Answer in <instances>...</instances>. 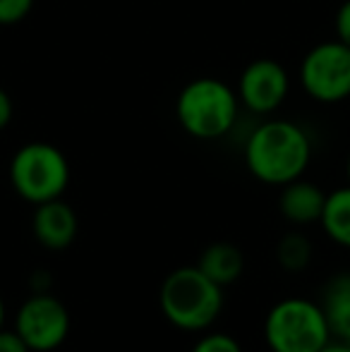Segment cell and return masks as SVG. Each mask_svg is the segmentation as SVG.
Wrapping results in <instances>:
<instances>
[{"mask_svg": "<svg viewBox=\"0 0 350 352\" xmlns=\"http://www.w3.org/2000/svg\"><path fill=\"white\" fill-rule=\"evenodd\" d=\"M312 144L303 127L288 120H269L259 125L245 144V163L250 173L266 185H288L309 166Z\"/></svg>", "mask_w": 350, "mask_h": 352, "instance_id": "1", "label": "cell"}, {"mask_svg": "<svg viewBox=\"0 0 350 352\" xmlns=\"http://www.w3.org/2000/svg\"><path fill=\"white\" fill-rule=\"evenodd\" d=\"M159 305L168 324L180 331H206L223 309V287L214 283L199 266H180L166 276Z\"/></svg>", "mask_w": 350, "mask_h": 352, "instance_id": "2", "label": "cell"}, {"mask_svg": "<svg viewBox=\"0 0 350 352\" xmlns=\"http://www.w3.org/2000/svg\"><path fill=\"white\" fill-rule=\"evenodd\" d=\"M182 130L197 140H219L228 135L238 118V96L221 79L201 77L190 82L175 101Z\"/></svg>", "mask_w": 350, "mask_h": 352, "instance_id": "3", "label": "cell"}, {"mask_svg": "<svg viewBox=\"0 0 350 352\" xmlns=\"http://www.w3.org/2000/svg\"><path fill=\"white\" fill-rule=\"evenodd\" d=\"M331 338L319 302L305 297L276 302L264 319V340L271 352H319Z\"/></svg>", "mask_w": 350, "mask_h": 352, "instance_id": "4", "label": "cell"}, {"mask_svg": "<svg viewBox=\"0 0 350 352\" xmlns=\"http://www.w3.org/2000/svg\"><path fill=\"white\" fill-rule=\"evenodd\" d=\"M10 182L12 190L32 204L61 199L70 185V163L53 144L32 142L12 156Z\"/></svg>", "mask_w": 350, "mask_h": 352, "instance_id": "5", "label": "cell"}, {"mask_svg": "<svg viewBox=\"0 0 350 352\" xmlns=\"http://www.w3.org/2000/svg\"><path fill=\"white\" fill-rule=\"evenodd\" d=\"M14 331L32 352H53L70 336V311L51 292H34L17 309Z\"/></svg>", "mask_w": 350, "mask_h": 352, "instance_id": "6", "label": "cell"}, {"mask_svg": "<svg viewBox=\"0 0 350 352\" xmlns=\"http://www.w3.org/2000/svg\"><path fill=\"white\" fill-rule=\"evenodd\" d=\"M305 91L322 103H338L350 96V48L341 41L314 46L300 65Z\"/></svg>", "mask_w": 350, "mask_h": 352, "instance_id": "7", "label": "cell"}, {"mask_svg": "<svg viewBox=\"0 0 350 352\" xmlns=\"http://www.w3.org/2000/svg\"><path fill=\"white\" fill-rule=\"evenodd\" d=\"M288 96V74L276 60H254L240 77V101L254 113H271Z\"/></svg>", "mask_w": 350, "mask_h": 352, "instance_id": "8", "label": "cell"}, {"mask_svg": "<svg viewBox=\"0 0 350 352\" xmlns=\"http://www.w3.org/2000/svg\"><path fill=\"white\" fill-rule=\"evenodd\" d=\"M32 230L41 247L51 252H61L75 242L77 232H80V218L67 201L51 199L36 204V211H34L32 218Z\"/></svg>", "mask_w": 350, "mask_h": 352, "instance_id": "9", "label": "cell"}, {"mask_svg": "<svg viewBox=\"0 0 350 352\" xmlns=\"http://www.w3.org/2000/svg\"><path fill=\"white\" fill-rule=\"evenodd\" d=\"M324 204H327V195L314 182L300 180V177L288 182V185H283V192H281V199H278L283 218L295 223V226L319 223Z\"/></svg>", "mask_w": 350, "mask_h": 352, "instance_id": "10", "label": "cell"}, {"mask_svg": "<svg viewBox=\"0 0 350 352\" xmlns=\"http://www.w3.org/2000/svg\"><path fill=\"white\" fill-rule=\"evenodd\" d=\"M197 266L226 290V287L233 285V283L243 276L245 256H243V252L235 245H230V242H211V245L201 252Z\"/></svg>", "mask_w": 350, "mask_h": 352, "instance_id": "11", "label": "cell"}, {"mask_svg": "<svg viewBox=\"0 0 350 352\" xmlns=\"http://www.w3.org/2000/svg\"><path fill=\"white\" fill-rule=\"evenodd\" d=\"M322 307L333 338L346 340L350 336V274L336 276L322 292Z\"/></svg>", "mask_w": 350, "mask_h": 352, "instance_id": "12", "label": "cell"}, {"mask_svg": "<svg viewBox=\"0 0 350 352\" xmlns=\"http://www.w3.org/2000/svg\"><path fill=\"white\" fill-rule=\"evenodd\" d=\"M319 223L336 245L350 250V185L327 195Z\"/></svg>", "mask_w": 350, "mask_h": 352, "instance_id": "13", "label": "cell"}, {"mask_svg": "<svg viewBox=\"0 0 350 352\" xmlns=\"http://www.w3.org/2000/svg\"><path fill=\"white\" fill-rule=\"evenodd\" d=\"M276 259L288 274H300L312 261V242L303 232H285L276 247Z\"/></svg>", "mask_w": 350, "mask_h": 352, "instance_id": "14", "label": "cell"}, {"mask_svg": "<svg viewBox=\"0 0 350 352\" xmlns=\"http://www.w3.org/2000/svg\"><path fill=\"white\" fill-rule=\"evenodd\" d=\"M192 352H243V348L228 333H206L197 340Z\"/></svg>", "mask_w": 350, "mask_h": 352, "instance_id": "15", "label": "cell"}, {"mask_svg": "<svg viewBox=\"0 0 350 352\" xmlns=\"http://www.w3.org/2000/svg\"><path fill=\"white\" fill-rule=\"evenodd\" d=\"M34 0H0V24L10 27V24L22 22L32 10Z\"/></svg>", "mask_w": 350, "mask_h": 352, "instance_id": "16", "label": "cell"}, {"mask_svg": "<svg viewBox=\"0 0 350 352\" xmlns=\"http://www.w3.org/2000/svg\"><path fill=\"white\" fill-rule=\"evenodd\" d=\"M0 352H32L17 331L0 329Z\"/></svg>", "mask_w": 350, "mask_h": 352, "instance_id": "17", "label": "cell"}, {"mask_svg": "<svg viewBox=\"0 0 350 352\" xmlns=\"http://www.w3.org/2000/svg\"><path fill=\"white\" fill-rule=\"evenodd\" d=\"M336 34H338V41L346 43L350 48V0L341 5L336 14Z\"/></svg>", "mask_w": 350, "mask_h": 352, "instance_id": "18", "label": "cell"}, {"mask_svg": "<svg viewBox=\"0 0 350 352\" xmlns=\"http://www.w3.org/2000/svg\"><path fill=\"white\" fill-rule=\"evenodd\" d=\"M10 120H12V101H10L8 91L0 89V130H5Z\"/></svg>", "mask_w": 350, "mask_h": 352, "instance_id": "19", "label": "cell"}, {"mask_svg": "<svg viewBox=\"0 0 350 352\" xmlns=\"http://www.w3.org/2000/svg\"><path fill=\"white\" fill-rule=\"evenodd\" d=\"M319 352H350V345L346 340H329L327 345H324Z\"/></svg>", "mask_w": 350, "mask_h": 352, "instance_id": "20", "label": "cell"}, {"mask_svg": "<svg viewBox=\"0 0 350 352\" xmlns=\"http://www.w3.org/2000/svg\"><path fill=\"white\" fill-rule=\"evenodd\" d=\"M3 324H5V302L0 297V329H3Z\"/></svg>", "mask_w": 350, "mask_h": 352, "instance_id": "21", "label": "cell"}, {"mask_svg": "<svg viewBox=\"0 0 350 352\" xmlns=\"http://www.w3.org/2000/svg\"><path fill=\"white\" fill-rule=\"evenodd\" d=\"M348 182H350V156H348Z\"/></svg>", "mask_w": 350, "mask_h": 352, "instance_id": "22", "label": "cell"}, {"mask_svg": "<svg viewBox=\"0 0 350 352\" xmlns=\"http://www.w3.org/2000/svg\"><path fill=\"white\" fill-rule=\"evenodd\" d=\"M346 343H348V345H350V336H348V338H346Z\"/></svg>", "mask_w": 350, "mask_h": 352, "instance_id": "23", "label": "cell"}]
</instances>
